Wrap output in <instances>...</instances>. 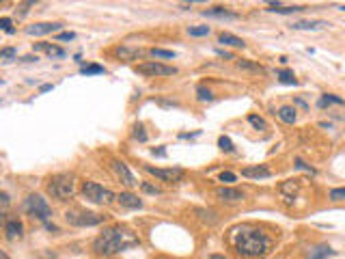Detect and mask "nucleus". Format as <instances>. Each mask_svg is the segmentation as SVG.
I'll list each match as a JSON object with an SVG mask.
<instances>
[{"label": "nucleus", "instance_id": "obj_1", "mask_svg": "<svg viewBox=\"0 0 345 259\" xmlns=\"http://www.w3.org/2000/svg\"><path fill=\"white\" fill-rule=\"evenodd\" d=\"M140 240L134 235V231H129L128 227L115 225L104 229L97 238L93 240V253L97 257H112L119 255V253L132 249V246H138Z\"/></svg>", "mask_w": 345, "mask_h": 259}, {"label": "nucleus", "instance_id": "obj_2", "mask_svg": "<svg viewBox=\"0 0 345 259\" xmlns=\"http://www.w3.org/2000/svg\"><path fill=\"white\" fill-rule=\"evenodd\" d=\"M233 249L244 259H257L270 253L272 249V238L263 233L257 227L244 225L233 231Z\"/></svg>", "mask_w": 345, "mask_h": 259}, {"label": "nucleus", "instance_id": "obj_3", "mask_svg": "<svg viewBox=\"0 0 345 259\" xmlns=\"http://www.w3.org/2000/svg\"><path fill=\"white\" fill-rule=\"evenodd\" d=\"M47 194L52 199H58V201H67V199L74 197L76 192V177L69 173H61V175H54L45 186Z\"/></svg>", "mask_w": 345, "mask_h": 259}, {"label": "nucleus", "instance_id": "obj_4", "mask_svg": "<svg viewBox=\"0 0 345 259\" xmlns=\"http://www.w3.org/2000/svg\"><path fill=\"white\" fill-rule=\"evenodd\" d=\"M82 197L88 203H95V205H112L117 201V194L108 190V188L99 186L97 181H85L82 184Z\"/></svg>", "mask_w": 345, "mask_h": 259}, {"label": "nucleus", "instance_id": "obj_5", "mask_svg": "<svg viewBox=\"0 0 345 259\" xmlns=\"http://www.w3.org/2000/svg\"><path fill=\"white\" fill-rule=\"evenodd\" d=\"M24 210H26L28 216H33V218H37L41 222H47L52 218L50 203H47L41 194H28L26 201H24Z\"/></svg>", "mask_w": 345, "mask_h": 259}, {"label": "nucleus", "instance_id": "obj_6", "mask_svg": "<svg viewBox=\"0 0 345 259\" xmlns=\"http://www.w3.org/2000/svg\"><path fill=\"white\" fill-rule=\"evenodd\" d=\"M65 218H67V222L74 227H97L106 220V216L97 214V212H85V210L74 208V210H67Z\"/></svg>", "mask_w": 345, "mask_h": 259}, {"label": "nucleus", "instance_id": "obj_7", "mask_svg": "<svg viewBox=\"0 0 345 259\" xmlns=\"http://www.w3.org/2000/svg\"><path fill=\"white\" fill-rule=\"evenodd\" d=\"M136 74L147 76V78H164V76H175L177 67H171V65H164L158 61H145L136 65Z\"/></svg>", "mask_w": 345, "mask_h": 259}, {"label": "nucleus", "instance_id": "obj_8", "mask_svg": "<svg viewBox=\"0 0 345 259\" xmlns=\"http://www.w3.org/2000/svg\"><path fill=\"white\" fill-rule=\"evenodd\" d=\"M142 169H145L149 175H153V177H158L160 181H166V184H175V181H179L183 177V171L179 167H175V169H156V167H151V164H142Z\"/></svg>", "mask_w": 345, "mask_h": 259}, {"label": "nucleus", "instance_id": "obj_9", "mask_svg": "<svg viewBox=\"0 0 345 259\" xmlns=\"http://www.w3.org/2000/svg\"><path fill=\"white\" fill-rule=\"evenodd\" d=\"M300 188H302V179L294 177V179L281 181V184H278V192H281V197L285 199V203H294V199L298 197Z\"/></svg>", "mask_w": 345, "mask_h": 259}, {"label": "nucleus", "instance_id": "obj_10", "mask_svg": "<svg viewBox=\"0 0 345 259\" xmlns=\"http://www.w3.org/2000/svg\"><path fill=\"white\" fill-rule=\"evenodd\" d=\"M110 169L115 171V175H117L119 179H121V184H126L128 188H132V186L138 184V181L134 179L132 171L128 169V164H126V162H121V160H112V162H110Z\"/></svg>", "mask_w": 345, "mask_h": 259}, {"label": "nucleus", "instance_id": "obj_11", "mask_svg": "<svg viewBox=\"0 0 345 259\" xmlns=\"http://www.w3.org/2000/svg\"><path fill=\"white\" fill-rule=\"evenodd\" d=\"M63 28L61 22H39V24H33L26 28V35H35V37H39V35H50V33H58Z\"/></svg>", "mask_w": 345, "mask_h": 259}, {"label": "nucleus", "instance_id": "obj_12", "mask_svg": "<svg viewBox=\"0 0 345 259\" xmlns=\"http://www.w3.org/2000/svg\"><path fill=\"white\" fill-rule=\"evenodd\" d=\"M216 197L224 203H240L244 201V192L240 188H231V186H222L216 190Z\"/></svg>", "mask_w": 345, "mask_h": 259}, {"label": "nucleus", "instance_id": "obj_13", "mask_svg": "<svg viewBox=\"0 0 345 259\" xmlns=\"http://www.w3.org/2000/svg\"><path fill=\"white\" fill-rule=\"evenodd\" d=\"M242 177L248 179H267L272 177V171L265 164H255V167H244L242 169Z\"/></svg>", "mask_w": 345, "mask_h": 259}, {"label": "nucleus", "instance_id": "obj_14", "mask_svg": "<svg viewBox=\"0 0 345 259\" xmlns=\"http://www.w3.org/2000/svg\"><path fill=\"white\" fill-rule=\"evenodd\" d=\"M33 50H35V52H45V54L50 56V58H63V56H65V50H63V48H58V45H54V43H47V41L35 43Z\"/></svg>", "mask_w": 345, "mask_h": 259}, {"label": "nucleus", "instance_id": "obj_15", "mask_svg": "<svg viewBox=\"0 0 345 259\" xmlns=\"http://www.w3.org/2000/svg\"><path fill=\"white\" fill-rule=\"evenodd\" d=\"M117 201L123 205V208H128V210H140L142 208V201L136 194L132 192H121V194H117Z\"/></svg>", "mask_w": 345, "mask_h": 259}, {"label": "nucleus", "instance_id": "obj_16", "mask_svg": "<svg viewBox=\"0 0 345 259\" xmlns=\"http://www.w3.org/2000/svg\"><path fill=\"white\" fill-rule=\"evenodd\" d=\"M267 11H272V13H281V15H289V13L304 11V7H300V4H289V7H285V4H281V2H270L267 4Z\"/></svg>", "mask_w": 345, "mask_h": 259}, {"label": "nucleus", "instance_id": "obj_17", "mask_svg": "<svg viewBox=\"0 0 345 259\" xmlns=\"http://www.w3.org/2000/svg\"><path fill=\"white\" fill-rule=\"evenodd\" d=\"M205 17H218V20H237V13H231V11H227L224 7H214V9H207L203 11Z\"/></svg>", "mask_w": 345, "mask_h": 259}, {"label": "nucleus", "instance_id": "obj_18", "mask_svg": "<svg viewBox=\"0 0 345 259\" xmlns=\"http://www.w3.org/2000/svg\"><path fill=\"white\" fill-rule=\"evenodd\" d=\"M337 255V251H332L330 246H315V249L308 251V255L306 259H328V257H335Z\"/></svg>", "mask_w": 345, "mask_h": 259}, {"label": "nucleus", "instance_id": "obj_19", "mask_svg": "<svg viewBox=\"0 0 345 259\" xmlns=\"http://www.w3.org/2000/svg\"><path fill=\"white\" fill-rule=\"evenodd\" d=\"M218 41H220V43H224V45H231V48H246L244 39H240L233 33H220L218 35Z\"/></svg>", "mask_w": 345, "mask_h": 259}, {"label": "nucleus", "instance_id": "obj_20", "mask_svg": "<svg viewBox=\"0 0 345 259\" xmlns=\"http://www.w3.org/2000/svg\"><path fill=\"white\" fill-rule=\"evenodd\" d=\"M298 110L294 108V106H281V108H278V119H281L283 123H289V126H294L296 123V119H298Z\"/></svg>", "mask_w": 345, "mask_h": 259}, {"label": "nucleus", "instance_id": "obj_21", "mask_svg": "<svg viewBox=\"0 0 345 259\" xmlns=\"http://www.w3.org/2000/svg\"><path fill=\"white\" fill-rule=\"evenodd\" d=\"M326 26H330V24H326V22H304V20L291 24L294 31H319V28H326Z\"/></svg>", "mask_w": 345, "mask_h": 259}, {"label": "nucleus", "instance_id": "obj_22", "mask_svg": "<svg viewBox=\"0 0 345 259\" xmlns=\"http://www.w3.org/2000/svg\"><path fill=\"white\" fill-rule=\"evenodd\" d=\"M4 231H7L9 238H20L22 231H24V225L17 218H9L4 222Z\"/></svg>", "mask_w": 345, "mask_h": 259}, {"label": "nucleus", "instance_id": "obj_23", "mask_svg": "<svg viewBox=\"0 0 345 259\" xmlns=\"http://www.w3.org/2000/svg\"><path fill=\"white\" fill-rule=\"evenodd\" d=\"M115 54L121 58V61H134V58H138L142 52L140 50H134V48H128V45H121V48H117Z\"/></svg>", "mask_w": 345, "mask_h": 259}, {"label": "nucleus", "instance_id": "obj_24", "mask_svg": "<svg viewBox=\"0 0 345 259\" xmlns=\"http://www.w3.org/2000/svg\"><path fill=\"white\" fill-rule=\"evenodd\" d=\"M235 65L240 69H246V72H253V74H265V67L263 65H259V63H253V61H235Z\"/></svg>", "mask_w": 345, "mask_h": 259}, {"label": "nucleus", "instance_id": "obj_25", "mask_svg": "<svg viewBox=\"0 0 345 259\" xmlns=\"http://www.w3.org/2000/svg\"><path fill=\"white\" fill-rule=\"evenodd\" d=\"M330 104L343 106V104H345V99H343V97H339V95H332V93H324V95L319 97V102H317L319 108H326V106H330Z\"/></svg>", "mask_w": 345, "mask_h": 259}, {"label": "nucleus", "instance_id": "obj_26", "mask_svg": "<svg viewBox=\"0 0 345 259\" xmlns=\"http://www.w3.org/2000/svg\"><path fill=\"white\" fill-rule=\"evenodd\" d=\"M276 78L281 85H298V80H296V74L289 72V69H281V72H276Z\"/></svg>", "mask_w": 345, "mask_h": 259}, {"label": "nucleus", "instance_id": "obj_27", "mask_svg": "<svg viewBox=\"0 0 345 259\" xmlns=\"http://www.w3.org/2000/svg\"><path fill=\"white\" fill-rule=\"evenodd\" d=\"M210 33H212L210 26H188L190 37H205V35H210Z\"/></svg>", "mask_w": 345, "mask_h": 259}, {"label": "nucleus", "instance_id": "obj_28", "mask_svg": "<svg viewBox=\"0 0 345 259\" xmlns=\"http://www.w3.org/2000/svg\"><path fill=\"white\" fill-rule=\"evenodd\" d=\"M218 147H220V149H222V151H227V154H233V151H235L233 140H231L229 136H224V134L218 138Z\"/></svg>", "mask_w": 345, "mask_h": 259}, {"label": "nucleus", "instance_id": "obj_29", "mask_svg": "<svg viewBox=\"0 0 345 259\" xmlns=\"http://www.w3.org/2000/svg\"><path fill=\"white\" fill-rule=\"evenodd\" d=\"M196 99H199V102H214L212 89H207V86H199V89H196Z\"/></svg>", "mask_w": 345, "mask_h": 259}, {"label": "nucleus", "instance_id": "obj_30", "mask_svg": "<svg viewBox=\"0 0 345 259\" xmlns=\"http://www.w3.org/2000/svg\"><path fill=\"white\" fill-rule=\"evenodd\" d=\"M248 123L255 128V130H267V123L265 119H261L259 115H248Z\"/></svg>", "mask_w": 345, "mask_h": 259}, {"label": "nucleus", "instance_id": "obj_31", "mask_svg": "<svg viewBox=\"0 0 345 259\" xmlns=\"http://www.w3.org/2000/svg\"><path fill=\"white\" fill-rule=\"evenodd\" d=\"M106 69L102 67V65H85V67L80 69V74H85V76H93V74H104Z\"/></svg>", "mask_w": 345, "mask_h": 259}, {"label": "nucleus", "instance_id": "obj_32", "mask_svg": "<svg viewBox=\"0 0 345 259\" xmlns=\"http://www.w3.org/2000/svg\"><path fill=\"white\" fill-rule=\"evenodd\" d=\"M151 56H156V58H175L177 54L172 50H162V48H153L151 52H149Z\"/></svg>", "mask_w": 345, "mask_h": 259}, {"label": "nucleus", "instance_id": "obj_33", "mask_svg": "<svg viewBox=\"0 0 345 259\" xmlns=\"http://www.w3.org/2000/svg\"><path fill=\"white\" fill-rule=\"evenodd\" d=\"M0 31H7L9 35H13L15 33L13 20H11V17H0Z\"/></svg>", "mask_w": 345, "mask_h": 259}, {"label": "nucleus", "instance_id": "obj_34", "mask_svg": "<svg viewBox=\"0 0 345 259\" xmlns=\"http://www.w3.org/2000/svg\"><path fill=\"white\" fill-rule=\"evenodd\" d=\"M296 169H300V171H306V173H311V175H315V173H317V171H315L313 167H311V164H306L304 160H302V158H296Z\"/></svg>", "mask_w": 345, "mask_h": 259}, {"label": "nucleus", "instance_id": "obj_35", "mask_svg": "<svg viewBox=\"0 0 345 259\" xmlns=\"http://www.w3.org/2000/svg\"><path fill=\"white\" fill-rule=\"evenodd\" d=\"M15 56H17L15 48H2V50H0V58H2V61H13Z\"/></svg>", "mask_w": 345, "mask_h": 259}, {"label": "nucleus", "instance_id": "obj_36", "mask_svg": "<svg viewBox=\"0 0 345 259\" xmlns=\"http://www.w3.org/2000/svg\"><path fill=\"white\" fill-rule=\"evenodd\" d=\"M328 197L332 199V201H343V199H345V186L343 188H332Z\"/></svg>", "mask_w": 345, "mask_h": 259}, {"label": "nucleus", "instance_id": "obj_37", "mask_svg": "<svg viewBox=\"0 0 345 259\" xmlns=\"http://www.w3.org/2000/svg\"><path fill=\"white\" fill-rule=\"evenodd\" d=\"M237 175L231 173V171H222V173L218 175V181H222V184H231V181H235Z\"/></svg>", "mask_w": 345, "mask_h": 259}, {"label": "nucleus", "instance_id": "obj_38", "mask_svg": "<svg viewBox=\"0 0 345 259\" xmlns=\"http://www.w3.org/2000/svg\"><path fill=\"white\" fill-rule=\"evenodd\" d=\"M140 188H142V192H147V194H162V190H160L158 186L149 184V181H142V184H140Z\"/></svg>", "mask_w": 345, "mask_h": 259}, {"label": "nucleus", "instance_id": "obj_39", "mask_svg": "<svg viewBox=\"0 0 345 259\" xmlns=\"http://www.w3.org/2000/svg\"><path fill=\"white\" fill-rule=\"evenodd\" d=\"M134 138H138L140 143H147V132L142 130L140 123H136V126H134Z\"/></svg>", "mask_w": 345, "mask_h": 259}, {"label": "nucleus", "instance_id": "obj_40", "mask_svg": "<svg viewBox=\"0 0 345 259\" xmlns=\"http://www.w3.org/2000/svg\"><path fill=\"white\" fill-rule=\"evenodd\" d=\"M56 39H58V41H74V39H76V35L71 33V31H63V33H58V35H56Z\"/></svg>", "mask_w": 345, "mask_h": 259}, {"label": "nucleus", "instance_id": "obj_41", "mask_svg": "<svg viewBox=\"0 0 345 259\" xmlns=\"http://www.w3.org/2000/svg\"><path fill=\"white\" fill-rule=\"evenodd\" d=\"M216 54H218L220 58H227V61H235V56L231 54V52H227V50H216Z\"/></svg>", "mask_w": 345, "mask_h": 259}, {"label": "nucleus", "instance_id": "obj_42", "mask_svg": "<svg viewBox=\"0 0 345 259\" xmlns=\"http://www.w3.org/2000/svg\"><path fill=\"white\" fill-rule=\"evenodd\" d=\"M158 104L164 106V108H177V106H179L177 102H166V99H158Z\"/></svg>", "mask_w": 345, "mask_h": 259}, {"label": "nucleus", "instance_id": "obj_43", "mask_svg": "<svg viewBox=\"0 0 345 259\" xmlns=\"http://www.w3.org/2000/svg\"><path fill=\"white\" fill-rule=\"evenodd\" d=\"M151 154L156 158H166V149H162V147H160V149H151Z\"/></svg>", "mask_w": 345, "mask_h": 259}, {"label": "nucleus", "instance_id": "obj_44", "mask_svg": "<svg viewBox=\"0 0 345 259\" xmlns=\"http://www.w3.org/2000/svg\"><path fill=\"white\" fill-rule=\"evenodd\" d=\"M52 89H54V85H41V86H39L41 93H47V91H52Z\"/></svg>", "mask_w": 345, "mask_h": 259}, {"label": "nucleus", "instance_id": "obj_45", "mask_svg": "<svg viewBox=\"0 0 345 259\" xmlns=\"http://www.w3.org/2000/svg\"><path fill=\"white\" fill-rule=\"evenodd\" d=\"M207 259H227V257H224V255H218V253H216V255H210Z\"/></svg>", "mask_w": 345, "mask_h": 259}, {"label": "nucleus", "instance_id": "obj_46", "mask_svg": "<svg viewBox=\"0 0 345 259\" xmlns=\"http://www.w3.org/2000/svg\"><path fill=\"white\" fill-rule=\"evenodd\" d=\"M0 259H11L9 255H7V253H4V251H0Z\"/></svg>", "mask_w": 345, "mask_h": 259}, {"label": "nucleus", "instance_id": "obj_47", "mask_svg": "<svg viewBox=\"0 0 345 259\" xmlns=\"http://www.w3.org/2000/svg\"><path fill=\"white\" fill-rule=\"evenodd\" d=\"M339 11H345V4H341V7H339Z\"/></svg>", "mask_w": 345, "mask_h": 259}, {"label": "nucleus", "instance_id": "obj_48", "mask_svg": "<svg viewBox=\"0 0 345 259\" xmlns=\"http://www.w3.org/2000/svg\"><path fill=\"white\" fill-rule=\"evenodd\" d=\"M0 85H2V80H0Z\"/></svg>", "mask_w": 345, "mask_h": 259}]
</instances>
